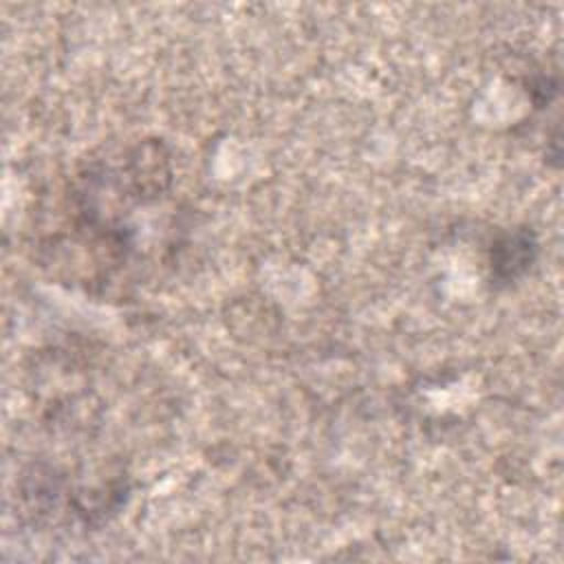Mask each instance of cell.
Segmentation results:
<instances>
[{"label":"cell","mask_w":564,"mask_h":564,"mask_svg":"<svg viewBox=\"0 0 564 564\" xmlns=\"http://www.w3.org/2000/svg\"><path fill=\"white\" fill-rule=\"evenodd\" d=\"M101 189L110 196V205H145L150 200H156L172 181L170 159L165 148L159 141H137L130 145L115 163L97 161L86 170ZM79 234H88L97 249L106 251L112 260L126 258L128 242L126 238L115 229L117 220L112 212H84Z\"/></svg>","instance_id":"6da1fadb"},{"label":"cell","mask_w":564,"mask_h":564,"mask_svg":"<svg viewBox=\"0 0 564 564\" xmlns=\"http://www.w3.org/2000/svg\"><path fill=\"white\" fill-rule=\"evenodd\" d=\"M535 253H538V242L527 227L502 234L491 245V256H489L491 280L496 284L516 282L520 275H524L531 269Z\"/></svg>","instance_id":"7a4b0ae2"}]
</instances>
